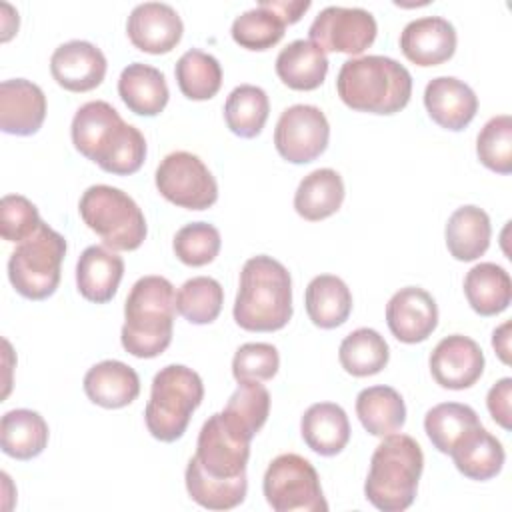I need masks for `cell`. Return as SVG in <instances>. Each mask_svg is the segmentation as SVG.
Segmentation results:
<instances>
[{"mask_svg":"<svg viewBox=\"0 0 512 512\" xmlns=\"http://www.w3.org/2000/svg\"><path fill=\"white\" fill-rule=\"evenodd\" d=\"M74 148L110 174H134L146 158L144 134L122 120L118 110L104 100L82 104L70 126Z\"/></svg>","mask_w":512,"mask_h":512,"instance_id":"obj_1","label":"cell"},{"mask_svg":"<svg viewBox=\"0 0 512 512\" xmlns=\"http://www.w3.org/2000/svg\"><path fill=\"white\" fill-rule=\"evenodd\" d=\"M234 320L250 332H274L292 318V278L272 256L258 254L244 262L234 300Z\"/></svg>","mask_w":512,"mask_h":512,"instance_id":"obj_2","label":"cell"},{"mask_svg":"<svg viewBox=\"0 0 512 512\" xmlns=\"http://www.w3.org/2000/svg\"><path fill=\"white\" fill-rule=\"evenodd\" d=\"M176 292L164 276H142L124 302L120 342L136 358H156L172 342Z\"/></svg>","mask_w":512,"mask_h":512,"instance_id":"obj_3","label":"cell"},{"mask_svg":"<svg viewBox=\"0 0 512 512\" xmlns=\"http://www.w3.org/2000/svg\"><path fill=\"white\" fill-rule=\"evenodd\" d=\"M336 90L340 100L352 110L394 114L412 96V76L394 58L368 54L350 58L340 66Z\"/></svg>","mask_w":512,"mask_h":512,"instance_id":"obj_4","label":"cell"},{"mask_svg":"<svg viewBox=\"0 0 512 512\" xmlns=\"http://www.w3.org/2000/svg\"><path fill=\"white\" fill-rule=\"evenodd\" d=\"M424 468L420 444L408 434H388L370 458L364 482L366 500L382 512H402L412 506Z\"/></svg>","mask_w":512,"mask_h":512,"instance_id":"obj_5","label":"cell"},{"mask_svg":"<svg viewBox=\"0 0 512 512\" xmlns=\"http://www.w3.org/2000/svg\"><path fill=\"white\" fill-rule=\"evenodd\" d=\"M204 384L198 372L184 364H168L152 378L150 400L144 410L148 432L160 442L178 440L192 412L202 404Z\"/></svg>","mask_w":512,"mask_h":512,"instance_id":"obj_6","label":"cell"},{"mask_svg":"<svg viewBox=\"0 0 512 512\" xmlns=\"http://www.w3.org/2000/svg\"><path fill=\"white\" fill-rule=\"evenodd\" d=\"M78 212L110 250H136L146 238L148 228L140 206L116 186L94 184L86 188Z\"/></svg>","mask_w":512,"mask_h":512,"instance_id":"obj_7","label":"cell"},{"mask_svg":"<svg viewBox=\"0 0 512 512\" xmlns=\"http://www.w3.org/2000/svg\"><path fill=\"white\" fill-rule=\"evenodd\" d=\"M66 238L40 222L36 232L18 242L8 258V278L16 292L30 300L52 296L60 284Z\"/></svg>","mask_w":512,"mask_h":512,"instance_id":"obj_8","label":"cell"},{"mask_svg":"<svg viewBox=\"0 0 512 512\" xmlns=\"http://www.w3.org/2000/svg\"><path fill=\"white\" fill-rule=\"evenodd\" d=\"M262 492L274 512H326L328 502L322 494L316 468L300 454L276 456L262 480Z\"/></svg>","mask_w":512,"mask_h":512,"instance_id":"obj_9","label":"cell"},{"mask_svg":"<svg viewBox=\"0 0 512 512\" xmlns=\"http://www.w3.org/2000/svg\"><path fill=\"white\" fill-rule=\"evenodd\" d=\"M158 192L172 204L188 210H206L218 200V184L208 166L192 152L166 154L154 174Z\"/></svg>","mask_w":512,"mask_h":512,"instance_id":"obj_10","label":"cell"},{"mask_svg":"<svg viewBox=\"0 0 512 512\" xmlns=\"http://www.w3.org/2000/svg\"><path fill=\"white\" fill-rule=\"evenodd\" d=\"M250 442L228 426L222 412H216L202 424L192 458L204 474L218 480H236L246 476Z\"/></svg>","mask_w":512,"mask_h":512,"instance_id":"obj_11","label":"cell"},{"mask_svg":"<svg viewBox=\"0 0 512 512\" xmlns=\"http://www.w3.org/2000/svg\"><path fill=\"white\" fill-rule=\"evenodd\" d=\"M330 124L324 112L312 104L288 106L274 128L278 154L292 164L316 160L328 146Z\"/></svg>","mask_w":512,"mask_h":512,"instance_id":"obj_12","label":"cell"},{"mask_svg":"<svg viewBox=\"0 0 512 512\" xmlns=\"http://www.w3.org/2000/svg\"><path fill=\"white\" fill-rule=\"evenodd\" d=\"M378 24L372 12L358 6H326L312 20L308 34L324 52L362 54L376 38Z\"/></svg>","mask_w":512,"mask_h":512,"instance_id":"obj_13","label":"cell"},{"mask_svg":"<svg viewBox=\"0 0 512 512\" xmlns=\"http://www.w3.org/2000/svg\"><path fill=\"white\" fill-rule=\"evenodd\" d=\"M428 364L436 384L448 390H464L482 376L484 352L470 336L450 334L434 346Z\"/></svg>","mask_w":512,"mask_h":512,"instance_id":"obj_14","label":"cell"},{"mask_svg":"<svg viewBox=\"0 0 512 512\" xmlns=\"http://www.w3.org/2000/svg\"><path fill=\"white\" fill-rule=\"evenodd\" d=\"M386 324L400 342H422L438 326L436 300L420 286H404L386 304Z\"/></svg>","mask_w":512,"mask_h":512,"instance_id":"obj_15","label":"cell"},{"mask_svg":"<svg viewBox=\"0 0 512 512\" xmlns=\"http://www.w3.org/2000/svg\"><path fill=\"white\" fill-rule=\"evenodd\" d=\"M126 32L138 50L148 54H166L180 42L184 24L170 4L142 2L132 8Z\"/></svg>","mask_w":512,"mask_h":512,"instance_id":"obj_16","label":"cell"},{"mask_svg":"<svg viewBox=\"0 0 512 512\" xmlns=\"http://www.w3.org/2000/svg\"><path fill=\"white\" fill-rule=\"evenodd\" d=\"M104 52L88 40H68L50 56L52 78L70 92H88L106 76Z\"/></svg>","mask_w":512,"mask_h":512,"instance_id":"obj_17","label":"cell"},{"mask_svg":"<svg viewBox=\"0 0 512 512\" xmlns=\"http://www.w3.org/2000/svg\"><path fill=\"white\" fill-rule=\"evenodd\" d=\"M456 30L442 16L410 20L400 32V50L416 66H438L456 50Z\"/></svg>","mask_w":512,"mask_h":512,"instance_id":"obj_18","label":"cell"},{"mask_svg":"<svg viewBox=\"0 0 512 512\" xmlns=\"http://www.w3.org/2000/svg\"><path fill=\"white\" fill-rule=\"evenodd\" d=\"M46 118L42 88L26 78H10L0 84V128L6 134H36Z\"/></svg>","mask_w":512,"mask_h":512,"instance_id":"obj_19","label":"cell"},{"mask_svg":"<svg viewBox=\"0 0 512 512\" xmlns=\"http://www.w3.org/2000/svg\"><path fill=\"white\" fill-rule=\"evenodd\" d=\"M424 106L438 126L458 132L476 116L478 96L466 82L454 76H438L424 88Z\"/></svg>","mask_w":512,"mask_h":512,"instance_id":"obj_20","label":"cell"},{"mask_svg":"<svg viewBox=\"0 0 512 512\" xmlns=\"http://www.w3.org/2000/svg\"><path fill=\"white\" fill-rule=\"evenodd\" d=\"M122 274L124 260L104 246H88L76 262L78 292L96 304H104L114 298Z\"/></svg>","mask_w":512,"mask_h":512,"instance_id":"obj_21","label":"cell"},{"mask_svg":"<svg viewBox=\"0 0 512 512\" xmlns=\"http://www.w3.org/2000/svg\"><path fill=\"white\" fill-rule=\"evenodd\" d=\"M84 392L102 408H124L138 398L140 378L120 360H102L84 374Z\"/></svg>","mask_w":512,"mask_h":512,"instance_id":"obj_22","label":"cell"},{"mask_svg":"<svg viewBox=\"0 0 512 512\" xmlns=\"http://www.w3.org/2000/svg\"><path fill=\"white\" fill-rule=\"evenodd\" d=\"M300 434L306 446L316 454L334 456L342 452L350 440V422L342 406L316 402L302 414Z\"/></svg>","mask_w":512,"mask_h":512,"instance_id":"obj_23","label":"cell"},{"mask_svg":"<svg viewBox=\"0 0 512 512\" xmlns=\"http://www.w3.org/2000/svg\"><path fill=\"white\" fill-rule=\"evenodd\" d=\"M118 94L128 110L140 116L160 114L170 98L164 74L144 62H132L120 72Z\"/></svg>","mask_w":512,"mask_h":512,"instance_id":"obj_24","label":"cell"},{"mask_svg":"<svg viewBox=\"0 0 512 512\" xmlns=\"http://www.w3.org/2000/svg\"><path fill=\"white\" fill-rule=\"evenodd\" d=\"M450 456L460 474L470 480H490L494 478L506 460L502 442L492 436L482 424L466 432L450 450Z\"/></svg>","mask_w":512,"mask_h":512,"instance_id":"obj_25","label":"cell"},{"mask_svg":"<svg viewBox=\"0 0 512 512\" xmlns=\"http://www.w3.org/2000/svg\"><path fill=\"white\" fill-rule=\"evenodd\" d=\"M276 74L292 90H314L328 74V56L312 40H292L276 56Z\"/></svg>","mask_w":512,"mask_h":512,"instance_id":"obj_26","label":"cell"},{"mask_svg":"<svg viewBox=\"0 0 512 512\" xmlns=\"http://www.w3.org/2000/svg\"><path fill=\"white\" fill-rule=\"evenodd\" d=\"M444 236L448 252L456 260L472 262L480 258L490 246V218L482 208L474 204L460 206L450 214Z\"/></svg>","mask_w":512,"mask_h":512,"instance_id":"obj_27","label":"cell"},{"mask_svg":"<svg viewBox=\"0 0 512 512\" xmlns=\"http://www.w3.org/2000/svg\"><path fill=\"white\" fill-rule=\"evenodd\" d=\"M344 202L342 176L332 168H318L306 174L294 192V210L310 222L324 220L338 212Z\"/></svg>","mask_w":512,"mask_h":512,"instance_id":"obj_28","label":"cell"},{"mask_svg":"<svg viewBox=\"0 0 512 512\" xmlns=\"http://www.w3.org/2000/svg\"><path fill=\"white\" fill-rule=\"evenodd\" d=\"M464 294L476 314L496 316L504 312L512 300V280L502 266L480 262L466 272Z\"/></svg>","mask_w":512,"mask_h":512,"instance_id":"obj_29","label":"cell"},{"mask_svg":"<svg viewBox=\"0 0 512 512\" xmlns=\"http://www.w3.org/2000/svg\"><path fill=\"white\" fill-rule=\"evenodd\" d=\"M308 318L318 328H336L344 324L352 310V292L346 282L334 274H320L310 280L304 296Z\"/></svg>","mask_w":512,"mask_h":512,"instance_id":"obj_30","label":"cell"},{"mask_svg":"<svg viewBox=\"0 0 512 512\" xmlns=\"http://www.w3.org/2000/svg\"><path fill=\"white\" fill-rule=\"evenodd\" d=\"M356 414L360 424L372 436H388L398 432L406 422V404L392 386H370L356 396Z\"/></svg>","mask_w":512,"mask_h":512,"instance_id":"obj_31","label":"cell"},{"mask_svg":"<svg viewBox=\"0 0 512 512\" xmlns=\"http://www.w3.org/2000/svg\"><path fill=\"white\" fill-rule=\"evenodd\" d=\"M48 444L46 420L28 408L8 410L0 420L2 452L16 460H30L44 452Z\"/></svg>","mask_w":512,"mask_h":512,"instance_id":"obj_32","label":"cell"},{"mask_svg":"<svg viewBox=\"0 0 512 512\" xmlns=\"http://www.w3.org/2000/svg\"><path fill=\"white\" fill-rule=\"evenodd\" d=\"M270 414V392L256 380H242L228 398L222 416L232 430L252 440Z\"/></svg>","mask_w":512,"mask_h":512,"instance_id":"obj_33","label":"cell"},{"mask_svg":"<svg viewBox=\"0 0 512 512\" xmlns=\"http://www.w3.org/2000/svg\"><path fill=\"white\" fill-rule=\"evenodd\" d=\"M390 358V348L384 336L374 328H356L338 348V360L342 368L352 376H372L378 374Z\"/></svg>","mask_w":512,"mask_h":512,"instance_id":"obj_34","label":"cell"},{"mask_svg":"<svg viewBox=\"0 0 512 512\" xmlns=\"http://www.w3.org/2000/svg\"><path fill=\"white\" fill-rule=\"evenodd\" d=\"M270 112L268 94L254 84L236 86L224 102V120L232 134L254 138L262 132Z\"/></svg>","mask_w":512,"mask_h":512,"instance_id":"obj_35","label":"cell"},{"mask_svg":"<svg viewBox=\"0 0 512 512\" xmlns=\"http://www.w3.org/2000/svg\"><path fill=\"white\" fill-rule=\"evenodd\" d=\"M476 426H480L476 410L460 402L436 404L424 416L426 436L430 438L432 446L442 454H450L454 444Z\"/></svg>","mask_w":512,"mask_h":512,"instance_id":"obj_36","label":"cell"},{"mask_svg":"<svg viewBox=\"0 0 512 512\" xmlns=\"http://www.w3.org/2000/svg\"><path fill=\"white\" fill-rule=\"evenodd\" d=\"M174 74L180 92L190 100H208L222 86L220 62L200 48L186 50L178 58Z\"/></svg>","mask_w":512,"mask_h":512,"instance_id":"obj_37","label":"cell"},{"mask_svg":"<svg viewBox=\"0 0 512 512\" xmlns=\"http://www.w3.org/2000/svg\"><path fill=\"white\" fill-rule=\"evenodd\" d=\"M186 490L190 498L208 510H230L244 502L248 492V478L240 476L236 480H218L200 470L194 458L186 466Z\"/></svg>","mask_w":512,"mask_h":512,"instance_id":"obj_38","label":"cell"},{"mask_svg":"<svg viewBox=\"0 0 512 512\" xmlns=\"http://www.w3.org/2000/svg\"><path fill=\"white\" fill-rule=\"evenodd\" d=\"M284 28V20L260 0L254 8L234 18L230 34L246 50H266L282 40Z\"/></svg>","mask_w":512,"mask_h":512,"instance_id":"obj_39","label":"cell"},{"mask_svg":"<svg viewBox=\"0 0 512 512\" xmlns=\"http://www.w3.org/2000/svg\"><path fill=\"white\" fill-rule=\"evenodd\" d=\"M224 304V290L210 276H194L176 292V310L192 324H210Z\"/></svg>","mask_w":512,"mask_h":512,"instance_id":"obj_40","label":"cell"},{"mask_svg":"<svg viewBox=\"0 0 512 512\" xmlns=\"http://www.w3.org/2000/svg\"><path fill=\"white\" fill-rule=\"evenodd\" d=\"M478 160L498 172H512V118L508 114H498L490 118L476 138Z\"/></svg>","mask_w":512,"mask_h":512,"instance_id":"obj_41","label":"cell"},{"mask_svg":"<svg viewBox=\"0 0 512 512\" xmlns=\"http://www.w3.org/2000/svg\"><path fill=\"white\" fill-rule=\"evenodd\" d=\"M220 232L208 222H190L182 226L172 242L174 254L188 266H206L220 252Z\"/></svg>","mask_w":512,"mask_h":512,"instance_id":"obj_42","label":"cell"},{"mask_svg":"<svg viewBox=\"0 0 512 512\" xmlns=\"http://www.w3.org/2000/svg\"><path fill=\"white\" fill-rule=\"evenodd\" d=\"M280 368V354L268 342H246L232 358V374L238 382L256 380L264 382L276 376Z\"/></svg>","mask_w":512,"mask_h":512,"instance_id":"obj_43","label":"cell"},{"mask_svg":"<svg viewBox=\"0 0 512 512\" xmlns=\"http://www.w3.org/2000/svg\"><path fill=\"white\" fill-rule=\"evenodd\" d=\"M38 208L20 194H6L0 204V230L8 242H22L40 226Z\"/></svg>","mask_w":512,"mask_h":512,"instance_id":"obj_44","label":"cell"},{"mask_svg":"<svg viewBox=\"0 0 512 512\" xmlns=\"http://www.w3.org/2000/svg\"><path fill=\"white\" fill-rule=\"evenodd\" d=\"M510 398H512V378H500L486 396V406L490 416L496 424L504 430L512 428V412H510Z\"/></svg>","mask_w":512,"mask_h":512,"instance_id":"obj_45","label":"cell"},{"mask_svg":"<svg viewBox=\"0 0 512 512\" xmlns=\"http://www.w3.org/2000/svg\"><path fill=\"white\" fill-rule=\"evenodd\" d=\"M270 10H274L284 24H294L310 8V0H262Z\"/></svg>","mask_w":512,"mask_h":512,"instance_id":"obj_46","label":"cell"},{"mask_svg":"<svg viewBox=\"0 0 512 512\" xmlns=\"http://www.w3.org/2000/svg\"><path fill=\"white\" fill-rule=\"evenodd\" d=\"M510 322L500 324L492 334V346L504 364H510Z\"/></svg>","mask_w":512,"mask_h":512,"instance_id":"obj_47","label":"cell"}]
</instances>
